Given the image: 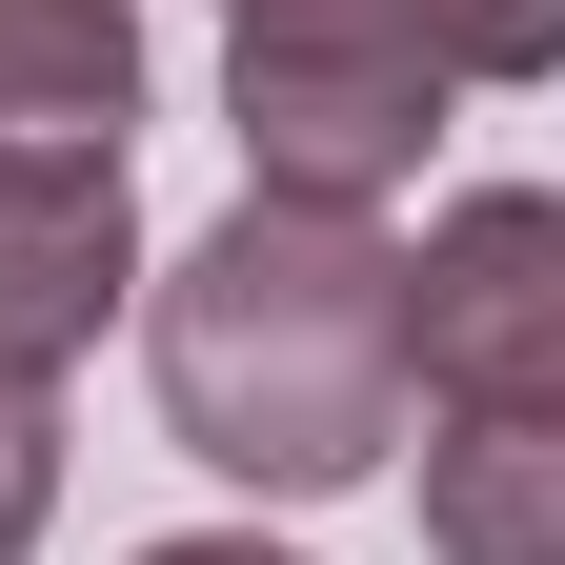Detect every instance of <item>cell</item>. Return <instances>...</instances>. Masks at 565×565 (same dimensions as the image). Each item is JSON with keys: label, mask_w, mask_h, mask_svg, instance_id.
<instances>
[{"label": "cell", "mask_w": 565, "mask_h": 565, "mask_svg": "<svg viewBox=\"0 0 565 565\" xmlns=\"http://www.w3.org/2000/svg\"><path fill=\"white\" fill-rule=\"evenodd\" d=\"M141 364H162L182 465L263 484V505H343V484L404 465V243L364 202H223L162 282H141Z\"/></svg>", "instance_id": "1"}, {"label": "cell", "mask_w": 565, "mask_h": 565, "mask_svg": "<svg viewBox=\"0 0 565 565\" xmlns=\"http://www.w3.org/2000/svg\"><path fill=\"white\" fill-rule=\"evenodd\" d=\"M445 41H424V0H243L223 21V121H243V182L263 202H364L424 182V141H445Z\"/></svg>", "instance_id": "2"}, {"label": "cell", "mask_w": 565, "mask_h": 565, "mask_svg": "<svg viewBox=\"0 0 565 565\" xmlns=\"http://www.w3.org/2000/svg\"><path fill=\"white\" fill-rule=\"evenodd\" d=\"M404 384L424 404H565V182H484L404 243Z\"/></svg>", "instance_id": "3"}, {"label": "cell", "mask_w": 565, "mask_h": 565, "mask_svg": "<svg viewBox=\"0 0 565 565\" xmlns=\"http://www.w3.org/2000/svg\"><path fill=\"white\" fill-rule=\"evenodd\" d=\"M141 303V182L121 162H0V364L61 384Z\"/></svg>", "instance_id": "4"}, {"label": "cell", "mask_w": 565, "mask_h": 565, "mask_svg": "<svg viewBox=\"0 0 565 565\" xmlns=\"http://www.w3.org/2000/svg\"><path fill=\"white\" fill-rule=\"evenodd\" d=\"M424 565H565V404H424Z\"/></svg>", "instance_id": "5"}, {"label": "cell", "mask_w": 565, "mask_h": 565, "mask_svg": "<svg viewBox=\"0 0 565 565\" xmlns=\"http://www.w3.org/2000/svg\"><path fill=\"white\" fill-rule=\"evenodd\" d=\"M141 21L121 0H0V162H121Z\"/></svg>", "instance_id": "6"}, {"label": "cell", "mask_w": 565, "mask_h": 565, "mask_svg": "<svg viewBox=\"0 0 565 565\" xmlns=\"http://www.w3.org/2000/svg\"><path fill=\"white\" fill-rule=\"evenodd\" d=\"M445 82H565V0H424Z\"/></svg>", "instance_id": "7"}, {"label": "cell", "mask_w": 565, "mask_h": 565, "mask_svg": "<svg viewBox=\"0 0 565 565\" xmlns=\"http://www.w3.org/2000/svg\"><path fill=\"white\" fill-rule=\"evenodd\" d=\"M41 525H61V384L0 364V565H21Z\"/></svg>", "instance_id": "8"}, {"label": "cell", "mask_w": 565, "mask_h": 565, "mask_svg": "<svg viewBox=\"0 0 565 565\" xmlns=\"http://www.w3.org/2000/svg\"><path fill=\"white\" fill-rule=\"evenodd\" d=\"M121 565H303V545H263V525H182V545H121Z\"/></svg>", "instance_id": "9"}, {"label": "cell", "mask_w": 565, "mask_h": 565, "mask_svg": "<svg viewBox=\"0 0 565 565\" xmlns=\"http://www.w3.org/2000/svg\"><path fill=\"white\" fill-rule=\"evenodd\" d=\"M223 21H243V0H223Z\"/></svg>", "instance_id": "10"}]
</instances>
